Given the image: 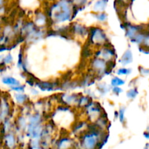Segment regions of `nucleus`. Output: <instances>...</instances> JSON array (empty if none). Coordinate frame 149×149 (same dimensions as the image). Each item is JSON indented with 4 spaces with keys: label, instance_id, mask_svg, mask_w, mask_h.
<instances>
[{
    "label": "nucleus",
    "instance_id": "7ed1b4c3",
    "mask_svg": "<svg viewBox=\"0 0 149 149\" xmlns=\"http://www.w3.org/2000/svg\"><path fill=\"white\" fill-rule=\"evenodd\" d=\"M132 53H131L130 51L127 50L126 52H125V55H123V57H122V61H121V62H122V63L124 64V65H126V64H128L132 62Z\"/></svg>",
    "mask_w": 149,
    "mask_h": 149
},
{
    "label": "nucleus",
    "instance_id": "f03ea898",
    "mask_svg": "<svg viewBox=\"0 0 149 149\" xmlns=\"http://www.w3.org/2000/svg\"><path fill=\"white\" fill-rule=\"evenodd\" d=\"M2 82L4 84L11 86H16L20 84L19 81L17 80H16L15 79L13 78V77H4L2 79Z\"/></svg>",
    "mask_w": 149,
    "mask_h": 149
},
{
    "label": "nucleus",
    "instance_id": "20e7f679",
    "mask_svg": "<svg viewBox=\"0 0 149 149\" xmlns=\"http://www.w3.org/2000/svg\"><path fill=\"white\" fill-rule=\"evenodd\" d=\"M108 0H99L95 3L94 6L95 10H103L106 7Z\"/></svg>",
    "mask_w": 149,
    "mask_h": 149
},
{
    "label": "nucleus",
    "instance_id": "9d476101",
    "mask_svg": "<svg viewBox=\"0 0 149 149\" xmlns=\"http://www.w3.org/2000/svg\"><path fill=\"white\" fill-rule=\"evenodd\" d=\"M12 61H13V58H12L11 55L9 54V55H7V56L4 58L3 63H10L12 62Z\"/></svg>",
    "mask_w": 149,
    "mask_h": 149
},
{
    "label": "nucleus",
    "instance_id": "6ab92c4d",
    "mask_svg": "<svg viewBox=\"0 0 149 149\" xmlns=\"http://www.w3.org/2000/svg\"><path fill=\"white\" fill-rule=\"evenodd\" d=\"M2 11H3V6L2 7H0V14L2 13Z\"/></svg>",
    "mask_w": 149,
    "mask_h": 149
},
{
    "label": "nucleus",
    "instance_id": "1a4fd4ad",
    "mask_svg": "<svg viewBox=\"0 0 149 149\" xmlns=\"http://www.w3.org/2000/svg\"><path fill=\"white\" fill-rule=\"evenodd\" d=\"M15 98L18 103H23L26 100V96L23 95H15Z\"/></svg>",
    "mask_w": 149,
    "mask_h": 149
},
{
    "label": "nucleus",
    "instance_id": "ddd939ff",
    "mask_svg": "<svg viewBox=\"0 0 149 149\" xmlns=\"http://www.w3.org/2000/svg\"><path fill=\"white\" fill-rule=\"evenodd\" d=\"M12 89H13V90H15V91L20 92V91H23V90H24V87L16 85V86H14V87H12Z\"/></svg>",
    "mask_w": 149,
    "mask_h": 149
},
{
    "label": "nucleus",
    "instance_id": "f3484780",
    "mask_svg": "<svg viewBox=\"0 0 149 149\" xmlns=\"http://www.w3.org/2000/svg\"><path fill=\"white\" fill-rule=\"evenodd\" d=\"M113 91H114V93H119L122 92V90H121L120 88H119V87H115L114 89H113Z\"/></svg>",
    "mask_w": 149,
    "mask_h": 149
},
{
    "label": "nucleus",
    "instance_id": "f8f14e48",
    "mask_svg": "<svg viewBox=\"0 0 149 149\" xmlns=\"http://www.w3.org/2000/svg\"><path fill=\"white\" fill-rule=\"evenodd\" d=\"M143 45L146 47L149 48V35H146L143 39Z\"/></svg>",
    "mask_w": 149,
    "mask_h": 149
},
{
    "label": "nucleus",
    "instance_id": "dca6fc26",
    "mask_svg": "<svg viewBox=\"0 0 149 149\" xmlns=\"http://www.w3.org/2000/svg\"><path fill=\"white\" fill-rule=\"evenodd\" d=\"M124 113H125V109H122L119 111V118H120L121 122H123L124 119H125V116H124Z\"/></svg>",
    "mask_w": 149,
    "mask_h": 149
},
{
    "label": "nucleus",
    "instance_id": "9b49d317",
    "mask_svg": "<svg viewBox=\"0 0 149 149\" xmlns=\"http://www.w3.org/2000/svg\"><path fill=\"white\" fill-rule=\"evenodd\" d=\"M131 70L127 69V68H121L118 71V74H130Z\"/></svg>",
    "mask_w": 149,
    "mask_h": 149
},
{
    "label": "nucleus",
    "instance_id": "0eeeda50",
    "mask_svg": "<svg viewBox=\"0 0 149 149\" xmlns=\"http://www.w3.org/2000/svg\"><path fill=\"white\" fill-rule=\"evenodd\" d=\"M111 84L113 86L116 87V86H119V85H122V84H125V81H124L123 80L117 78V77H115V78H113V79H112Z\"/></svg>",
    "mask_w": 149,
    "mask_h": 149
},
{
    "label": "nucleus",
    "instance_id": "2eb2a0df",
    "mask_svg": "<svg viewBox=\"0 0 149 149\" xmlns=\"http://www.w3.org/2000/svg\"><path fill=\"white\" fill-rule=\"evenodd\" d=\"M140 71H141V74H142L143 75H148V74H149V69H145L142 67L140 68Z\"/></svg>",
    "mask_w": 149,
    "mask_h": 149
},
{
    "label": "nucleus",
    "instance_id": "f257e3e1",
    "mask_svg": "<svg viewBox=\"0 0 149 149\" xmlns=\"http://www.w3.org/2000/svg\"><path fill=\"white\" fill-rule=\"evenodd\" d=\"M84 144L87 148H93L95 145V138L94 135H87L84 138Z\"/></svg>",
    "mask_w": 149,
    "mask_h": 149
},
{
    "label": "nucleus",
    "instance_id": "6e6552de",
    "mask_svg": "<svg viewBox=\"0 0 149 149\" xmlns=\"http://www.w3.org/2000/svg\"><path fill=\"white\" fill-rule=\"evenodd\" d=\"M138 95V91L136 90H131L127 93V96L130 98H135Z\"/></svg>",
    "mask_w": 149,
    "mask_h": 149
},
{
    "label": "nucleus",
    "instance_id": "423d86ee",
    "mask_svg": "<svg viewBox=\"0 0 149 149\" xmlns=\"http://www.w3.org/2000/svg\"><path fill=\"white\" fill-rule=\"evenodd\" d=\"M104 61H101V60H96V61H94V67L95 68H98V69H102V68H104L105 67V64H104Z\"/></svg>",
    "mask_w": 149,
    "mask_h": 149
},
{
    "label": "nucleus",
    "instance_id": "a211bd4d",
    "mask_svg": "<svg viewBox=\"0 0 149 149\" xmlns=\"http://www.w3.org/2000/svg\"><path fill=\"white\" fill-rule=\"evenodd\" d=\"M6 0H0V7H2L5 3Z\"/></svg>",
    "mask_w": 149,
    "mask_h": 149
},
{
    "label": "nucleus",
    "instance_id": "4468645a",
    "mask_svg": "<svg viewBox=\"0 0 149 149\" xmlns=\"http://www.w3.org/2000/svg\"><path fill=\"white\" fill-rule=\"evenodd\" d=\"M97 17L98 20H100V21H104V20H106V18H107V16L105 14H101L98 15V16H97Z\"/></svg>",
    "mask_w": 149,
    "mask_h": 149
},
{
    "label": "nucleus",
    "instance_id": "39448f33",
    "mask_svg": "<svg viewBox=\"0 0 149 149\" xmlns=\"http://www.w3.org/2000/svg\"><path fill=\"white\" fill-rule=\"evenodd\" d=\"M4 141H5V144L7 146L13 147L15 145V137L13 135L8 134L4 138Z\"/></svg>",
    "mask_w": 149,
    "mask_h": 149
}]
</instances>
